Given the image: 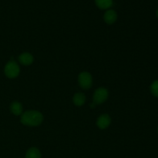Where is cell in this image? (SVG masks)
Returning a JSON list of instances; mask_svg holds the SVG:
<instances>
[{
  "label": "cell",
  "instance_id": "cell-1",
  "mask_svg": "<svg viewBox=\"0 0 158 158\" xmlns=\"http://www.w3.org/2000/svg\"><path fill=\"white\" fill-rule=\"evenodd\" d=\"M43 121V115L37 110H28L22 114L21 123L26 126H38L41 124Z\"/></svg>",
  "mask_w": 158,
  "mask_h": 158
},
{
  "label": "cell",
  "instance_id": "cell-2",
  "mask_svg": "<svg viewBox=\"0 0 158 158\" xmlns=\"http://www.w3.org/2000/svg\"><path fill=\"white\" fill-rule=\"evenodd\" d=\"M4 72L8 78H16V77L19 75V66L17 64L16 62L14 61V60H10L9 62H8L7 64L5 66Z\"/></svg>",
  "mask_w": 158,
  "mask_h": 158
},
{
  "label": "cell",
  "instance_id": "cell-3",
  "mask_svg": "<svg viewBox=\"0 0 158 158\" xmlns=\"http://www.w3.org/2000/svg\"><path fill=\"white\" fill-rule=\"evenodd\" d=\"M78 82L80 87L84 89H88L92 86L93 77L88 72H82L78 77Z\"/></svg>",
  "mask_w": 158,
  "mask_h": 158
},
{
  "label": "cell",
  "instance_id": "cell-4",
  "mask_svg": "<svg viewBox=\"0 0 158 158\" xmlns=\"http://www.w3.org/2000/svg\"><path fill=\"white\" fill-rule=\"evenodd\" d=\"M109 93L106 88L100 87L96 89L94 94V104L99 105L104 103L108 98Z\"/></svg>",
  "mask_w": 158,
  "mask_h": 158
},
{
  "label": "cell",
  "instance_id": "cell-5",
  "mask_svg": "<svg viewBox=\"0 0 158 158\" xmlns=\"http://www.w3.org/2000/svg\"><path fill=\"white\" fill-rule=\"evenodd\" d=\"M111 119L108 114H102L97 119V125L100 129L104 130L106 129L110 125Z\"/></svg>",
  "mask_w": 158,
  "mask_h": 158
},
{
  "label": "cell",
  "instance_id": "cell-6",
  "mask_svg": "<svg viewBox=\"0 0 158 158\" xmlns=\"http://www.w3.org/2000/svg\"><path fill=\"white\" fill-rule=\"evenodd\" d=\"M103 19H104L105 23H107L108 25L114 24L117 19V12L114 9H107L103 15Z\"/></svg>",
  "mask_w": 158,
  "mask_h": 158
},
{
  "label": "cell",
  "instance_id": "cell-7",
  "mask_svg": "<svg viewBox=\"0 0 158 158\" xmlns=\"http://www.w3.org/2000/svg\"><path fill=\"white\" fill-rule=\"evenodd\" d=\"M19 61L24 66H29L33 63L34 58L32 54L29 52H23V53L20 54L19 56Z\"/></svg>",
  "mask_w": 158,
  "mask_h": 158
},
{
  "label": "cell",
  "instance_id": "cell-8",
  "mask_svg": "<svg viewBox=\"0 0 158 158\" xmlns=\"http://www.w3.org/2000/svg\"><path fill=\"white\" fill-rule=\"evenodd\" d=\"M10 110L14 115L19 116L23 114V106L19 102L15 101L11 103L10 105Z\"/></svg>",
  "mask_w": 158,
  "mask_h": 158
},
{
  "label": "cell",
  "instance_id": "cell-9",
  "mask_svg": "<svg viewBox=\"0 0 158 158\" xmlns=\"http://www.w3.org/2000/svg\"><path fill=\"white\" fill-rule=\"evenodd\" d=\"M73 101L74 104L77 106H81L84 104L85 101H86V97L82 93H77L74 95L73 98Z\"/></svg>",
  "mask_w": 158,
  "mask_h": 158
},
{
  "label": "cell",
  "instance_id": "cell-10",
  "mask_svg": "<svg viewBox=\"0 0 158 158\" xmlns=\"http://www.w3.org/2000/svg\"><path fill=\"white\" fill-rule=\"evenodd\" d=\"M26 158H42L41 152L36 148H31L26 154Z\"/></svg>",
  "mask_w": 158,
  "mask_h": 158
},
{
  "label": "cell",
  "instance_id": "cell-11",
  "mask_svg": "<svg viewBox=\"0 0 158 158\" xmlns=\"http://www.w3.org/2000/svg\"><path fill=\"white\" fill-rule=\"evenodd\" d=\"M95 2L100 9H109L113 6V0H95Z\"/></svg>",
  "mask_w": 158,
  "mask_h": 158
},
{
  "label": "cell",
  "instance_id": "cell-12",
  "mask_svg": "<svg viewBox=\"0 0 158 158\" xmlns=\"http://www.w3.org/2000/svg\"><path fill=\"white\" fill-rule=\"evenodd\" d=\"M151 92L154 97L158 98V80L153 82L151 85Z\"/></svg>",
  "mask_w": 158,
  "mask_h": 158
},
{
  "label": "cell",
  "instance_id": "cell-13",
  "mask_svg": "<svg viewBox=\"0 0 158 158\" xmlns=\"http://www.w3.org/2000/svg\"><path fill=\"white\" fill-rule=\"evenodd\" d=\"M156 15H157V17L158 18V9H157V12H156Z\"/></svg>",
  "mask_w": 158,
  "mask_h": 158
},
{
  "label": "cell",
  "instance_id": "cell-14",
  "mask_svg": "<svg viewBox=\"0 0 158 158\" xmlns=\"http://www.w3.org/2000/svg\"><path fill=\"white\" fill-rule=\"evenodd\" d=\"M157 133H158V127H157Z\"/></svg>",
  "mask_w": 158,
  "mask_h": 158
}]
</instances>
